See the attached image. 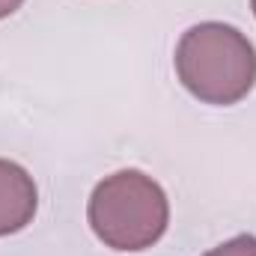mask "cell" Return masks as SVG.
Returning a JSON list of instances; mask_svg holds the SVG:
<instances>
[{
  "label": "cell",
  "mask_w": 256,
  "mask_h": 256,
  "mask_svg": "<svg viewBox=\"0 0 256 256\" xmlns=\"http://www.w3.org/2000/svg\"><path fill=\"white\" fill-rule=\"evenodd\" d=\"M176 74L194 98L206 104H236L256 84V48L232 24L200 21L176 45Z\"/></svg>",
  "instance_id": "1"
},
{
  "label": "cell",
  "mask_w": 256,
  "mask_h": 256,
  "mask_svg": "<svg viewBox=\"0 0 256 256\" xmlns=\"http://www.w3.org/2000/svg\"><path fill=\"white\" fill-rule=\"evenodd\" d=\"M86 218L104 248L137 254L167 232L170 202L152 176L140 170H120L92 188Z\"/></svg>",
  "instance_id": "2"
},
{
  "label": "cell",
  "mask_w": 256,
  "mask_h": 256,
  "mask_svg": "<svg viewBox=\"0 0 256 256\" xmlns=\"http://www.w3.org/2000/svg\"><path fill=\"white\" fill-rule=\"evenodd\" d=\"M39 208V191L33 176L15 164L0 158V238L21 232L27 224H33Z\"/></svg>",
  "instance_id": "3"
},
{
  "label": "cell",
  "mask_w": 256,
  "mask_h": 256,
  "mask_svg": "<svg viewBox=\"0 0 256 256\" xmlns=\"http://www.w3.org/2000/svg\"><path fill=\"white\" fill-rule=\"evenodd\" d=\"M202 256H256V236L242 232V236H236V238H230V242L206 250Z\"/></svg>",
  "instance_id": "4"
},
{
  "label": "cell",
  "mask_w": 256,
  "mask_h": 256,
  "mask_svg": "<svg viewBox=\"0 0 256 256\" xmlns=\"http://www.w3.org/2000/svg\"><path fill=\"white\" fill-rule=\"evenodd\" d=\"M21 3H24V0H0V18H9L12 12H18Z\"/></svg>",
  "instance_id": "5"
},
{
  "label": "cell",
  "mask_w": 256,
  "mask_h": 256,
  "mask_svg": "<svg viewBox=\"0 0 256 256\" xmlns=\"http://www.w3.org/2000/svg\"><path fill=\"white\" fill-rule=\"evenodd\" d=\"M250 9H254V15H256V0H250Z\"/></svg>",
  "instance_id": "6"
}]
</instances>
